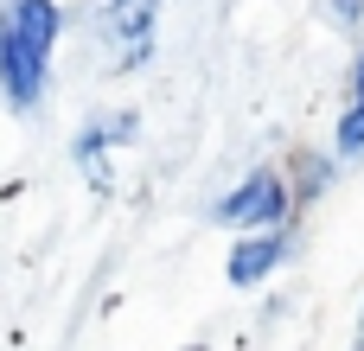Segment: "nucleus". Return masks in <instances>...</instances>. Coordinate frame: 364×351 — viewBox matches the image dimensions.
<instances>
[{
  "instance_id": "20e7f679",
  "label": "nucleus",
  "mask_w": 364,
  "mask_h": 351,
  "mask_svg": "<svg viewBox=\"0 0 364 351\" xmlns=\"http://www.w3.org/2000/svg\"><path fill=\"white\" fill-rule=\"evenodd\" d=\"M154 19H160V0H109V38H115V64L122 70H134V64H147V51H154Z\"/></svg>"
},
{
  "instance_id": "423d86ee",
  "label": "nucleus",
  "mask_w": 364,
  "mask_h": 351,
  "mask_svg": "<svg viewBox=\"0 0 364 351\" xmlns=\"http://www.w3.org/2000/svg\"><path fill=\"white\" fill-rule=\"evenodd\" d=\"M339 153H346V160L364 153V51H358V64H352V96H346V109H339Z\"/></svg>"
},
{
  "instance_id": "7ed1b4c3",
  "label": "nucleus",
  "mask_w": 364,
  "mask_h": 351,
  "mask_svg": "<svg viewBox=\"0 0 364 351\" xmlns=\"http://www.w3.org/2000/svg\"><path fill=\"white\" fill-rule=\"evenodd\" d=\"M288 249H294V230L288 224H275V230H250L237 249H230V288H256V281H269L282 262H288Z\"/></svg>"
},
{
  "instance_id": "6e6552de",
  "label": "nucleus",
  "mask_w": 364,
  "mask_h": 351,
  "mask_svg": "<svg viewBox=\"0 0 364 351\" xmlns=\"http://www.w3.org/2000/svg\"><path fill=\"white\" fill-rule=\"evenodd\" d=\"M358 351H364V320H358Z\"/></svg>"
},
{
  "instance_id": "0eeeda50",
  "label": "nucleus",
  "mask_w": 364,
  "mask_h": 351,
  "mask_svg": "<svg viewBox=\"0 0 364 351\" xmlns=\"http://www.w3.org/2000/svg\"><path fill=\"white\" fill-rule=\"evenodd\" d=\"M314 6H320V19H326L333 32H346V38L364 32V0H314Z\"/></svg>"
},
{
  "instance_id": "f03ea898",
  "label": "nucleus",
  "mask_w": 364,
  "mask_h": 351,
  "mask_svg": "<svg viewBox=\"0 0 364 351\" xmlns=\"http://www.w3.org/2000/svg\"><path fill=\"white\" fill-rule=\"evenodd\" d=\"M211 217L218 224H230V230H275V224H288L294 217V192H288V179L275 173V166H256L243 185H230L218 205H211Z\"/></svg>"
},
{
  "instance_id": "f257e3e1",
  "label": "nucleus",
  "mask_w": 364,
  "mask_h": 351,
  "mask_svg": "<svg viewBox=\"0 0 364 351\" xmlns=\"http://www.w3.org/2000/svg\"><path fill=\"white\" fill-rule=\"evenodd\" d=\"M58 32H64L58 0H0V96L19 115H32L51 90Z\"/></svg>"
},
{
  "instance_id": "39448f33",
  "label": "nucleus",
  "mask_w": 364,
  "mask_h": 351,
  "mask_svg": "<svg viewBox=\"0 0 364 351\" xmlns=\"http://www.w3.org/2000/svg\"><path fill=\"white\" fill-rule=\"evenodd\" d=\"M128 134H134V115H109V122H90V128L77 134V166L90 173L96 192H109V153H115V141H128Z\"/></svg>"
}]
</instances>
